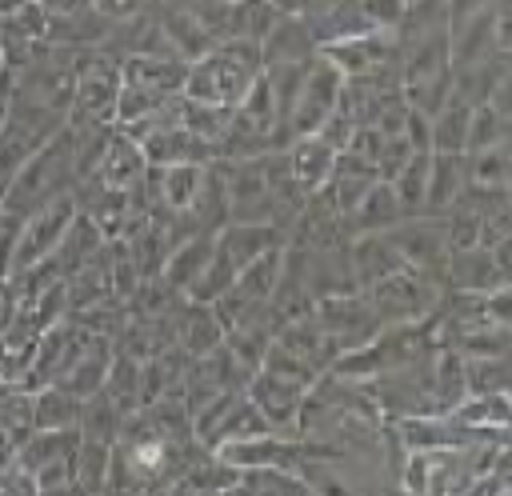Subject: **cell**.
Instances as JSON below:
<instances>
[{
	"instance_id": "obj_1",
	"label": "cell",
	"mask_w": 512,
	"mask_h": 496,
	"mask_svg": "<svg viewBox=\"0 0 512 496\" xmlns=\"http://www.w3.org/2000/svg\"><path fill=\"white\" fill-rule=\"evenodd\" d=\"M260 44L252 40H220L204 56L188 60L184 72V96L188 100H208V104H240L252 80L260 76Z\"/></svg>"
},
{
	"instance_id": "obj_2",
	"label": "cell",
	"mask_w": 512,
	"mask_h": 496,
	"mask_svg": "<svg viewBox=\"0 0 512 496\" xmlns=\"http://www.w3.org/2000/svg\"><path fill=\"white\" fill-rule=\"evenodd\" d=\"M76 184V156H72V136L68 128H60L56 136H48L28 160L24 168L12 176V184L0 196V208H12L20 216H28L32 208L72 192Z\"/></svg>"
},
{
	"instance_id": "obj_3",
	"label": "cell",
	"mask_w": 512,
	"mask_h": 496,
	"mask_svg": "<svg viewBox=\"0 0 512 496\" xmlns=\"http://www.w3.org/2000/svg\"><path fill=\"white\" fill-rule=\"evenodd\" d=\"M76 444V428H32L16 448V464L36 480V492H76Z\"/></svg>"
},
{
	"instance_id": "obj_4",
	"label": "cell",
	"mask_w": 512,
	"mask_h": 496,
	"mask_svg": "<svg viewBox=\"0 0 512 496\" xmlns=\"http://www.w3.org/2000/svg\"><path fill=\"white\" fill-rule=\"evenodd\" d=\"M120 60L108 52H80L72 72V104L68 120H104L116 124V100H120Z\"/></svg>"
},
{
	"instance_id": "obj_5",
	"label": "cell",
	"mask_w": 512,
	"mask_h": 496,
	"mask_svg": "<svg viewBox=\"0 0 512 496\" xmlns=\"http://www.w3.org/2000/svg\"><path fill=\"white\" fill-rule=\"evenodd\" d=\"M60 128H64L60 112H48V108H36V104H24V100L8 104V116L0 124V196L12 184V176L24 168V160L48 136H56Z\"/></svg>"
},
{
	"instance_id": "obj_6",
	"label": "cell",
	"mask_w": 512,
	"mask_h": 496,
	"mask_svg": "<svg viewBox=\"0 0 512 496\" xmlns=\"http://www.w3.org/2000/svg\"><path fill=\"white\" fill-rule=\"evenodd\" d=\"M360 292L376 308L380 324H416V320H424L436 308V300H440L444 288H436L432 280L416 276L412 268H396V272L364 284Z\"/></svg>"
},
{
	"instance_id": "obj_7",
	"label": "cell",
	"mask_w": 512,
	"mask_h": 496,
	"mask_svg": "<svg viewBox=\"0 0 512 496\" xmlns=\"http://www.w3.org/2000/svg\"><path fill=\"white\" fill-rule=\"evenodd\" d=\"M404 268H412L416 276L432 280L436 288H444V264H448V236H444V220L432 216V212H416V216H404L400 224H392L384 232Z\"/></svg>"
},
{
	"instance_id": "obj_8",
	"label": "cell",
	"mask_w": 512,
	"mask_h": 496,
	"mask_svg": "<svg viewBox=\"0 0 512 496\" xmlns=\"http://www.w3.org/2000/svg\"><path fill=\"white\" fill-rule=\"evenodd\" d=\"M312 316L320 320V328L328 332V340L336 344V356L348 352V348H360L364 340H372L384 324L376 316V308L368 304V296L360 288L352 292H332V296H320Z\"/></svg>"
},
{
	"instance_id": "obj_9",
	"label": "cell",
	"mask_w": 512,
	"mask_h": 496,
	"mask_svg": "<svg viewBox=\"0 0 512 496\" xmlns=\"http://www.w3.org/2000/svg\"><path fill=\"white\" fill-rule=\"evenodd\" d=\"M72 216H76L72 192L56 196V200H48V204H40V208H32V212L24 216V228H20V240H16L8 276H12V272H24V268H32V264H40V260H48V256L56 252V244L64 240Z\"/></svg>"
},
{
	"instance_id": "obj_10",
	"label": "cell",
	"mask_w": 512,
	"mask_h": 496,
	"mask_svg": "<svg viewBox=\"0 0 512 496\" xmlns=\"http://www.w3.org/2000/svg\"><path fill=\"white\" fill-rule=\"evenodd\" d=\"M340 88H344V72L328 60V56H312L308 68H304V80H300V92H296V104L288 112V128L292 136H308L320 128V120L340 104Z\"/></svg>"
},
{
	"instance_id": "obj_11",
	"label": "cell",
	"mask_w": 512,
	"mask_h": 496,
	"mask_svg": "<svg viewBox=\"0 0 512 496\" xmlns=\"http://www.w3.org/2000/svg\"><path fill=\"white\" fill-rule=\"evenodd\" d=\"M508 240L504 244H472V248H448L444 264V288L460 292H492L508 284Z\"/></svg>"
},
{
	"instance_id": "obj_12",
	"label": "cell",
	"mask_w": 512,
	"mask_h": 496,
	"mask_svg": "<svg viewBox=\"0 0 512 496\" xmlns=\"http://www.w3.org/2000/svg\"><path fill=\"white\" fill-rule=\"evenodd\" d=\"M304 392H308L304 384H296V380H288V376H280V372H272V368H256V372L248 376V388H244V396L260 408V416H264L276 432H292Z\"/></svg>"
},
{
	"instance_id": "obj_13",
	"label": "cell",
	"mask_w": 512,
	"mask_h": 496,
	"mask_svg": "<svg viewBox=\"0 0 512 496\" xmlns=\"http://www.w3.org/2000/svg\"><path fill=\"white\" fill-rule=\"evenodd\" d=\"M320 56H328L344 76H364V72H376V68L396 64L400 52H396V32L372 28V32H360L352 40H340V44L320 48Z\"/></svg>"
},
{
	"instance_id": "obj_14",
	"label": "cell",
	"mask_w": 512,
	"mask_h": 496,
	"mask_svg": "<svg viewBox=\"0 0 512 496\" xmlns=\"http://www.w3.org/2000/svg\"><path fill=\"white\" fill-rule=\"evenodd\" d=\"M284 244H288V228H280V224H240V220H228L216 232V248H220V256L236 272L244 264H252L256 256H264L272 248H284Z\"/></svg>"
},
{
	"instance_id": "obj_15",
	"label": "cell",
	"mask_w": 512,
	"mask_h": 496,
	"mask_svg": "<svg viewBox=\"0 0 512 496\" xmlns=\"http://www.w3.org/2000/svg\"><path fill=\"white\" fill-rule=\"evenodd\" d=\"M92 176H96V180H104L108 188L136 192V188L144 184V176H148L144 148H140L132 136H124V132L116 128V132H112V140L104 144V152H100V160H96Z\"/></svg>"
},
{
	"instance_id": "obj_16",
	"label": "cell",
	"mask_w": 512,
	"mask_h": 496,
	"mask_svg": "<svg viewBox=\"0 0 512 496\" xmlns=\"http://www.w3.org/2000/svg\"><path fill=\"white\" fill-rule=\"evenodd\" d=\"M320 48H316V36H312V24L300 16V12H280V20L268 28V36L260 40V60L264 64H304L312 60Z\"/></svg>"
},
{
	"instance_id": "obj_17",
	"label": "cell",
	"mask_w": 512,
	"mask_h": 496,
	"mask_svg": "<svg viewBox=\"0 0 512 496\" xmlns=\"http://www.w3.org/2000/svg\"><path fill=\"white\" fill-rule=\"evenodd\" d=\"M284 352H292L300 364H308L312 372H328L332 360H336V344L328 340V332L320 328V320L308 312V316H296V320H284L272 336Z\"/></svg>"
},
{
	"instance_id": "obj_18",
	"label": "cell",
	"mask_w": 512,
	"mask_h": 496,
	"mask_svg": "<svg viewBox=\"0 0 512 496\" xmlns=\"http://www.w3.org/2000/svg\"><path fill=\"white\" fill-rule=\"evenodd\" d=\"M184 72H188V60L180 56H124L120 60V80L132 84V88H144V92H156V96H176L184 88Z\"/></svg>"
},
{
	"instance_id": "obj_19",
	"label": "cell",
	"mask_w": 512,
	"mask_h": 496,
	"mask_svg": "<svg viewBox=\"0 0 512 496\" xmlns=\"http://www.w3.org/2000/svg\"><path fill=\"white\" fill-rule=\"evenodd\" d=\"M376 180H380V172H376L372 160H364V156H356V152H336V164H332V172H328V180H324V192H328V200L336 204V212L348 216V212L360 204V196H364Z\"/></svg>"
},
{
	"instance_id": "obj_20",
	"label": "cell",
	"mask_w": 512,
	"mask_h": 496,
	"mask_svg": "<svg viewBox=\"0 0 512 496\" xmlns=\"http://www.w3.org/2000/svg\"><path fill=\"white\" fill-rule=\"evenodd\" d=\"M112 356H116V344H112L108 336L88 332L84 348L76 352V360L64 368V376H60L56 384L84 400V396H92V392L104 384V376H108V368H112Z\"/></svg>"
},
{
	"instance_id": "obj_21",
	"label": "cell",
	"mask_w": 512,
	"mask_h": 496,
	"mask_svg": "<svg viewBox=\"0 0 512 496\" xmlns=\"http://www.w3.org/2000/svg\"><path fill=\"white\" fill-rule=\"evenodd\" d=\"M140 148H144V160L156 164V168H168V164H208V160H216V144L192 136L184 124L164 128V132L140 140Z\"/></svg>"
},
{
	"instance_id": "obj_22",
	"label": "cell",
	"mask_w": 512,
	"mask_h": 496,
	"mask_svg": "<svg viewBox=\"0 0 512 496\" xmlns=\"http://www.w3.org/2000/svg\"><path fill=\"white\" fill-rule=\"evenodd\" d=\"M284 156H288V172H292V180H296V188L304 196L316 192V188H324V180H328V172L336 164V152L316 132L292 136V144L284 148Z\"/></svg>"
},
{
	"instance_id": "obj_23",
	"label": "cell",
	"mask_w": 512,
	"mask_h": 496,
	"mask_svg": "<svg viewBox=\"0 0 512 496\" xmlns=\"http://www.w3.org/2000/svg\"><path fill=\"white\" fill-rule=\"evenodd\" d=\"M348 264H352L356 288H364V284H372V280H380V276L404 268L396 244H392L384 232H360V236H352V240H348Z\"/></svg>"
},
{
	"instance_id": "obj_24",
	"label": "cell",
	"mask_w": 512,
	"mask_h": 496,
	"mask_svg": "<svg viewBox=\"0 0 512 496\" xmlns=\"http://www.w3.org/2000/svg\"><path fill=\"white\" fill-rule=\"evenodd\" d=\"M176 344L188 356H204V352H212V348L224 344V324L212 312V304H200V300H188L184 296V304L176 312Z\"/></svg>"
},
{
	"instance_id": "obj_25",
	"label": "cell",
	"mask_w": 512,
	"mask_h": 496,
	"mask_svg": "<svg viewBox=\"0 0 512 496\" xmlns=\"http://www.w3.org/2000/svg\"><path fill=\"white\" fill-rule=\"evenodd\" d=\"M192 356L180 344H168L160 352H152L148 360H140V384H144V404L160 400V396H180L184 388V372H188Z\"/></svg>"
},
{
	"instance_id": "obj_26",
	"label": "cell",
	"mask_w": 512,
	"mask_h": 496,
	"mask_svg": "<svg viewBox=\"0 0 512 496\" xmlns=\"http://www.w3.org/2000/svg\"><path fill=\"white\" fill-rule=\"evenodd\" d=\"M400 220H404V208H400V200H396V192H392L388 180H376V184L360 196V204L348 212L352 236H360V232H388V228L400 224Z\"/></svg>"
},
{
	"instance_id": "obj_27",
	"label": "cell",
	"mask_w": 512,
	"mask_h": 496,
	"mask_svg": "<svg viewBox=\"0 0 512 496\" xmlns=\"http://www.w3.org/2000/svg\"><path fill=\"white\" fill-rule=\"evenodd\" d=\"M232 496H308V484L296 468L256 464V468H236Z\"/></svg>"
},
{
	"instance_id": "obj_28",
	"label": "cell",
	"mask_w": 512,
	"mask_h": 496,
	"mask_svg": "<svg viewBox=\"0 0 512 496\" xmlns=\"http://www.w3.org/2000/svg\"><path fill=\"white\" fill-rule=\"evenodd\" d=\"M304 20L312 24L316 48H328V44L352 40V36H360V32H372V24H368V16H364L360 0H336V4H328L324 12L304 16Z\"/></svg>"
},
{
	"instance_id": "obj_29",
	"label": "cell",
	"mask_w": 512,
	"mask_h": 496,
	"mask_svg": "<svg viewBox=\"0 0 512 496\" xmlns=\"http://www.w3.org/2000/svg\"><path fill=\"white\" fill-rule=\"evenodd\" d=\"M212 240H216V232H200V236H188L184 244H176L160 268V280L176 292H188L212 256Z\"/></svg>"
},
{
	"instance_id": "obj_30",
	"label": "cell",
	"mask_w": 512,
	"mask_h": 496,
	"mask_svg": "<svg viewBox=\"0 0 512 496\" xmlns=\"http://www.w3.org/2000/svg\"><path fill=\"white\" fill-rule=\"evenodd\" d=\"M464 188V152H432L428 156V192L424 212L440 216Z\"/></svg>"
},
{
	"instance_id": "obj_31",
	"label": "cell",
	"mask_w": 512,
	"mask_h": 496,
	"mask_svg": "<svg viewBox=\"0 0 512 496\" xmlns=\"http://www.w3.org/2000/svg\"><path fill=\"white\" fill-rule=\"evenodd\" d=\"M260 432H276L264 416H260V408L248 400V396H240L204 436H200V444L204 448H216V444H228V440H248V436H260Z\"/></svg>"
},
{
	"instance_id": "obj_32",
	"label": "cell",
	"mask_w": 512,
	"mask_h": 496,
	"mask_svg": "<svg viewBox=\"0 0 512 496\" xmlns=\"http://www.w3.org/2000/svg\"><path fill=\"white\" fill-rule=\"evenodd\" d=\"M188 220H192L196 232H220L228 224V192H224V180H220V172H216L212 160L204 168V180H200L196 200L188 204Z\"/></svg>"
},
{
	"instance_id": "obj_33",
	"label": "cell",
	"mask_w": 512,
	"mask_h": 496,
	"mask_svg": "<svg viewBox=\"0 0 512 496\" xmlns=\"http://www.w3.org/2000/svg\"><path fill=\"white\" fill-rule=\"evenodd\" d=\"M468 116H472V108L448 96L428 116V144H432V152H464V144H468Z\"/></svg>"
},
{
	"instance_id": "obj_34",
	"label": "cell",
	"mask_w": 512,
	"mask_h": 496,
	"mask_svg": "<svg viewBox=\"0 0 512 496\" xmlns=\"http://www.w3.org/2000/svg\"><path fill=\"white\" fill-rule=\"evenodd\" d=\"M80 396H72L60 384L32 388V428H76Z\"/></svg>"
},
{
	"instance_id": "obj_35",
	"label": "cell",
	"mask_w": 512,
	"mask_h": 496,
	"mask_svg": "<svg viewBox=\"0 0 512 496\" xmlns=\"http://www.w3.org/2000/svg\"><path fill=\"white\" fill-rule=\"evenodd\" d=\"M120 424H124V412L112 404V396L104 388H96L92 396L80 400V416H76V432L88 436V440H104V444H116L120 436Z\"/></svg>"
},
{
	"instance_id": "obj_36",
	"label": "cell",
	"mask_w": 512,
	"mask_h": 496,
	"mask_svg": "<svg viewBox=\"0 0 512 496\" xmlns=\"http://www.w3.org/2000/svg\"><path fill=\"white\" fill-rule=\"evenodd\" d=\"M276 20H280V8L272 0H232L228 4V32H224V40H252V44H260Z\"/></svg>"
},
{
	"instance_id": "obj_37",
	"label": "cell",
	"mask_w": 512,
	"mask_h": 496,
	"mask_svg": "<svg viewBox=\"0 0 512 496\" xmlns=\"http://www.w3.org/2000/svg\"><path fill=\"white\" fill-rule=\"evenodd\" d=\"M448 416L460 420L464 428H508L512 424L508 392H468Z\"/></svg>"
},
{
	"instance_id": "obj_38",
	"label": "cell",
	"mask_w": 512,
	"mask_h": 496,
	"mask_svg": "<svg viewBox=\"0 0 512 496\" xmlns=\"http://www.w3.org/2000/svg\"><path fill=\"white\" fill-rule=\"evenodd\" d=\"M508 176H512L508 140L504 144H492V148L464 152V184H476V188H508Z\"/></svg>"
},
{
	"instance_id": "obj_39",
	"label": "cell",
	"mask_w": 512,
	"mask_h": 496,
	"mask_svg": "<svg viewBox=\"0 0 512 496\" xmlns=\"http://www.w3.org/2000/svg\"><path fill=\"white\" fill-rule=\"evenodd\" d=\"M108 396H112V404L128 416V412H136L140 404H144V384H140V360L136 356H128V352H116L112 356V368H108V376H104V384H100Z\"/></svg>"
},
{
	"instance_id": "obj_40",
	"label": "cell",
	"mask_w": 512,
	"mask_h": 496,
	"mask_svg": "<svg viewBox=\"0 0 512 496\" xmlns=\"http://www.w3.org/2000/svg\"><path fill=\"white\" fill-rule=\"evenodd\" d=\"M232 108L236 104H208V100H180V124L192 132V136H200V140H208V144H220V136H224V128H228V120H232Z\"/></svg>"
},
{
	"instance_id": "obj_41",
	"label": "cell",
	"mask_w": 512,
	"mask_h": 496,
	"mask_svg": "<svg viewBox=\"0 0 512 496\" xmlns=\"http://www.w3.org/2000/svg\"><path fill=\"white\" fill-rule=\"evenodd\" d=\"M108 464H112V444L80 436V444H76V492H104L108 488Z\"/></svg>"
},
{
	"instance_id": "obj_42",
	"label": "cell",
	"mask_w": 512,
	"mask_h": 496,
	"mask_svg": "<svg viewBox=\"0 0 512 496\" xmlns=\"http://www.w3.org/2000/svg\"><path fill=\"white\" fill-rule=\"evenodd\" d=\"M428 156H432V152H412V156H408V164L388 180V184H392V192H396V200H400V208H404V216L424 212V192H428Z\"/></svg>"
},
{
	"instance_id": "obj_43",
	"label": "cell",
	"mask_w": 512,
	"mask_h": 496,
	"mask_svg": "<svg viewBox=\"0 0 512 496\" xmlns=\"http://www.w3.org/2000/svg\"><path fill=\"white\" fill-rule=\"evenodd\" d=\"M508 136H512V120H508V112L484 100V104H476L472 116H468V144H464V152L504 144Z\"/></svg>"
},
{
	"instance_id": "obj_44",
	"label": "cell",
	"mask_w": 512,
	"mask_h": 496,
	"mask_svg": "<svg viewBox=\"0 0 512 496\" xmlns=\"http://www.w3.org/2000/svg\"><path fill=\"white\" fill-rule=\"evenodd\" d=\"M464 380L468 392H508L512 384L508 356H464Z\"/></svg>"
},
{
	"instance_id": "obj_45",
	"label": "cell",
	"mask_w": 512,
	"mask_h": 496,
	"mask_svg": "<svg viewBox=\"0 0 512 496\" xmlns=\"http://www.w3.org/2000/svg\"><path fill=\"white\" fill-rule=\"evenodd\" d=\"M164 4L180 8L184 16H192L212 40H224V32H228V4L232 0H164Z\"/></svg>"
},
{
	"instance_id": "obj_46",
	"label": "cell",
	"mask_w": 512,
	"mask_h": 496,
	"mask_svg": "<svg viewBox=\"0 0 512 496\" xmlns=\"http://www.w3.org/2000/svg\"><path fill=\"white\" fill-rule=\"evenodd\" d=\"M416 148L408 144V136L404 132H396V136H384V144H380V152H376V172H380V180H392L404 164H408V156H412Z\"/></svg>"
},
{
	"instance_id": "obj_47",
	"label": "cell",
	"mask_w": 512,
	"mask_h": 496,
	"mask_svg": "<svg viewBox=\"0 0 512 496\" xmlns=\"http://www.w3.org/2000/svg\"><path fill=\"white\" fill-rule=\"evenodd\" d=\"M352 132H356V124H352V116H348L340 104H336V108L320 120V128H316V136H320L332 152H344V148L352 144Z\"/></svg>"
},
{
	"instance_id": "obj_48",
	"label": "cell",
	"mask_w": 512,
	"mask_h": 496,
	"mask_svg": "<svg viewBox=\"0 0 512 496\" xmlns=\"http://www.w3.org/2000/svg\"><path fill=\"white\" fill-rule=\"evenodd\" d=\"M20 228H24V216L12 212V208H0V276H8V268H12V252H16V240H20Z\"/></svg>"
},
{
	"instance_id": "obj_49",
	"label": "cell",
	"mask_w": 512,
	"mask_h": 496,
	"mask_svg": "<svg viewBox=\"0 0 512 496\" xmlns=\"http://www.w3.org/2000/svg\"><path fill=\"white\" fill-rule=\"evenodd\" d=\"M360 8H364V16H368V24H372V28L396 32V24H400V16H404L408 0H360Z\"/></svg>"
},
{
	"instance_id": "obj_50",
	"label": "cell",
	"mask_w": 512,
	"mask_h": 496,
	"mask_svg": "<svg viewBox=\"0 0 512 496\" xmlns=\"http://www.w3.org/2000/svg\"><path fill=\"white\" fill-rule=\"evenodd\" d=\"M88 4L108 20H132V16H140L148 8V0H88Z\"/></svg>"
},
{
	"instance_id": "obj_51",
	"label": "cell",
	"mask_w": 512,
	"mask_h": 496,
	"mask_svg": "<svg viewBox=\"0 0 512 496\" xmlns=\"http://www.w3.org/2000/svg\"><path fill=\"white\" fill-rule=\"evenodd\" d=\"M32 4H40L48 16H76V12H88L92 8L88 0H32Z\"/></svg>"
},
{
	"instance_id": "obj_52",
	"label": "cell",
	"mask_w": 512,
	"mask_h": 496,
	"mask_svg": "<svg viewBox=\"0 0 512 496\" xmlns=\"http://www.w3.org/2000/svg\"><path fill=\"white\" fill-rule=\"evenodd\" d=\"M488 4H492V0H448V16L460 20V16H472V12L488 8Z\"/></svg>"
},
{
	"instance_id": "obj_53",
	"label": "cell",
	"mask_w": 512,
	"mask_h": 496,
	"mask_svg": "<svg viewBox=\"0 0 512 496\" xmlns=\"http://www.w3.org/2000/svg\"><path fill=\"white\" fill-rule=\"evenodd\" d=\"M8 104H12V92H8V76L0 72V124H4V116H8Z\"/></svg>"
},
{
	"instance_id": "obj_54",
	"label": "cell",
	"mask_w": 512,
	"mask_h": 496,
	"mask_svg": "<svg viewBox=\"0 0 512 496\" xmlns=\"http://www.w3.org/2000/svg\"><path fill=\"white\" fill-rule=\"evenodd\" d=\"M328 4H336V0H304V4H300V16H316V12H324Z\"/></svg>"
},
{
	"instance_id": "obj_55",
	"label": "cell",
	"mask_w": 512,
	"mask_h": 496,
	"mask_svg": "<svg viewBox=\"0 0 512 496\" xmlns=\"http://www.w3.org/2000/svg\"><path fill=\"white\" fill-rule=\"evenodd\" d=\"M272 4H276L280 12H300V4H304V0H272Z\"/></svg>"
},
{
	"instance_id": "obj_56",
	"label": "cell",
	"mask_w": 512,
	"mask_h": 496,
	"mask_svg": "<svg viewBox=\"0 0 512 496\" xmlns=\"http://www.w3.org/2000/svg\"><path fill=\"white\" fill-rule=\"evenodd\" d=\"M0 72H4V56H0Z\"/></svg>"
}]
</instances>
